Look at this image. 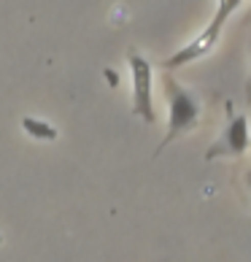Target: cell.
<instances>
[{
	"instance_id": "1",
	"label": "cell",
	"mask_w": 251,
	"mask_h": 262,
	"mask_svg": "<svg viewBox=\"0 0 251 262\" xmlns=\"http://www.w3.org/2000/svg\"><path fill=\"white\" fill-rule=\"evenodd\" d=\"M162 84H165V95H168V105H170V116H168V135L165 143H170L173 138H178L181 133H189L197 124L200 116V105L195 100L187 86H181L173 76H162ZM162 143V146H165Z\"/></svg>"
},
{
	"instance_id": "2",
	"label": "cell",
	"mask_w": 251,
	"mask_h": 262,
	"mask_svg": "<svg viewBox=\"0 0 251 262\" xmlns=\"http://www.w3.org/2000/svg\"><path fill=\"white\" fill-rule=\"evenodd\" d=\"M130 71H132V111L143 116L149 124L157 119V114H154V98H151V65L146 57L141 54H130Z\"/></svg>"
},
{
	"instance_id": "3",
	"label": "cell",
	"mask_w": 251,
	"mask_h": 262,
	"mask_svg": "<svg viewBox=\"0 0 251 262\" xmlns=\"http://www.w3.org/2000/svg\"><path fill=\"white\" fill-rule=\"evenodd\" d=\"M219 35H221V27H216L214 22H211V25L206 27V30H202V33L195 38V41L187 43L184 49H178L176 54H173L170 60L165 62V68H184V65H189V62L200 60V57H206V54L216 46Z\"/></svg>"
},
{
	"instance_id": "4",
	"label": "cell",
	"mask_w": 251,
	"mask_h": 262,
	"mask_svg": "<svg viewBox=\"0 0 251 262\" xmlns=\"http://www.w3.org/2000/svg\"><path fill=\"white\" fill-rule=\"evenodd\" d=\"M224 151L230 154H243L248 149V122L246 116H235L233 122H230V127L224 130Z\"/></svg>"
},
{
	"instance_id": "5",
	"label": "cell",
	"mask_w": 251,
	"mask_h": 262,
	"mask_svg": "<svg viewBox=\"0 0 251 262\" xmlns=\"http://www.w3.org/2000/svg\"><path fill=\"white\" fill-rule=\"evenodd\" d=\"M22 127H25L27 135H33V138H41V141H54V138H57V127H52L49 122L33 119V116L22 119Z\"/></svg>"
},
{
	"instance_id": "6",
	"label": "cell",
	"mask_w": 251,
	"mask_h": 262,
	"mask_svg": "<svg viewBox=\"0 0 251 262\" xmlns=\"http://www.w3.org/2000/svg\"><path fill=\"white\" fill-rule=\"evenodd\" d=\"M248 184H251V173H248Z\"/></svg>"
}]
</instances>
